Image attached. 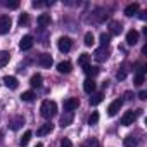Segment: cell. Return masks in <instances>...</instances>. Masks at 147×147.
Here are the masks:
<instances>
[{
  "label": "cell",
  "mask_w": 147,
  "mask_h": 147,
  "mask_svg": "<svg viewBox=\"0 0 147 147\" xmlns=\"http://www.w3.org/2000/svg\"><path fill=\"white\" fill-rule=\"evenodd\" d=\"M40 113H42V116H43L45 119H50V118H54L55 113H57V104H55L54 100H43L42 106H40Z\"/></svg>",
  "instance_id": "obj_1"
},
{
  "label": "cell",
  "mask_w": 147,
  "mask_h": 147,
  "mask_svg": "<svg viewBox=\"0 0 147 147\" xmlns=\"http://www.w3.org/2000/svg\"><path fill=\"white\" fill-rule=\"evenodd\" d=\"M138 118V111H126L123 116H121V125L123 126H130L135 123V119Z\"/></svg>",
  "instance_id": "obj_2"
},
{
  "label": "cell",
  "mask_w": 147,
  "mask_h": 147,
  "mask_svg": "<svg viewBox=\"0 0 147 147\" xmlns=\"http://www.w3.org/2000/svg\"><path fill=\"white\" fill-rule=\"evenodd\" d=\"M11 26H12L11 16H0V35L9 33L11 31Z\"/></svg>",
  "instance_id": "obj_3"
},
{
  "label": "cell",
  "mask_w": 147,
  "mask_h": 147,
  "mask_svg": "<svg viewBox=\"0 0 147 147\" xmlns=\"http://www.w3.org/2000/svg\"><path fill=\"white\" fill-rule=\"evenodd\" d=\"M107 57H109V49H107V47H99V49H95V52H94V59H95V61L104 62Z\"/></svg>",
  "instance_id": "obj_4"
},
{
  "label": "cell",
  "mask_w": 147,
  "mask_h": 147,
  "mask_svg": "<svg viewBox=\"0 0 147 147\" xmlns=\"http://www.w3.org/2000/svg\"><path fill=\"white\" fill-rule=\"evenodd\" d=\"M78 106H80L78 97H69V99L64 100V109H66L67 113H73L75 109H78Z\"/></svg>",
  "instance_id": "obj_5"
},
{
  "label": "cell",
  "mask_w": 147,
  "mask_h": 147,
  "mask_svg": "<svg viewBox=\"0 0 147 147\" xmlns=\"http://www.w3.org/2000/svg\"><path fill=\"white\" fill-rule=\"evenodd\" d=\"M57 47H59V50H61V52H69V50H71V47H73V42H71V38L62 36V38H59Z\"/></svg>",
  "instance_id": "obj_6"
},
{
  "label": "cell",
  "mask_w": 147,
  "mask_h": 147,
  "mask_svg": "<svg viewBox=\"0 0 147 147\" xmlns=\"http://www.w3.org/2000/svg\"><path fill=\"white\" fill-rule=\"evenodd\" d=\"M33 42H35V38H33L31 35H24V36L21 38V42H19V49H21V50H30V49L33 47Z\"/></svg>",
  "instance_id": "obj_7"
},
{
  "label": "cell",
  "mask_w": 147,
  "mask_h": 147,
  "mask_svg": "<svg viewBox=\"0 0 147 147\" xmlns=\"http://www.w3.org/2000/svg\"><path fill=\"white\" fill-rule=\"evenodd\" d=\"M121 106H123V100H121V99L113 100V102L109 104V107H107V114H109V116H116L118 111L121 109Z\"/></svg>",
  "instance_id": "obj_8"
},
{
  "label": "cell",
  "mask_w": 147,
  "mask_h": 147,
  "mask_svg": "<svg viewBox=\"0 0 147 147\" xmlns=\"http://www.w3.org/2000/svg\"><path fill=\"white\" fill-rule=\"evenodd\" d=\"M126 43L128 45H137L138 43V31L137 30H130L126 33Z\"/></svg>",
  "instance_id": "obj_9"
},
{
  "label": "cell",
  "mask_w": 147,
  "mask_h": 147,
  "mask_svg": "<svg viewBox=\"0 0 147 147\" xmlns=\"http://www.w3.org/2000/svg\"><path fill=\"white\" fill-rule=\"evenodd\" d=\"M71 62L69 61H62V62H59L57 64V71L61 73V75H67V73H71Z\"/></svg>",
  "instance_id": "obj_10"
},
{
  "label": "cell",
  "mask_w": 147,
  "mask_h": 147,
  "mask_svg": "<svg viewBox=\"0 0 147 147\" xmlns=\"http://www.w3.org/2000/svg\"><path fill=\"white\" fill-rule=\"evenodd\" d=\"M73 119H75V114L66 111V113L61 116V126H62V128H64V126H69V125L73 123Z\"/></svg>",
  "instance_id": "obj_11"
},
{
  "label": "cell",
  "mask_w": 147,
  "mask_h": 147,
  "mask_svg": "<svg viewBox=\"0 0 147 147\" xmlns=\"http://www.w3.org/2000/svg\"><path fill=\"white\" fill-rule=\"evenodd\" d=\"M83 71H85V75H87L90 80H94V78L99 75V71H100V69H99L97 66H90V64H88L87 67H83Z\"/></svg>",
  "instance_id": "obj_12"
},
{
  "label": "cell",
  "mask_w": 147,
  "mask_h": 147,
  "mask_svg": "<svg viewBox=\"0 0 147 147\" xmlns=\"http://www.w3.org/2000/svg\"><path fill=\"white\" fill-rule=\"evenodd\" d=\"M21 125H24V118H23V116H14V118L9 121V126H11L12 130H19Z\"/></svg>",
  "instance_id": "obj_13"
},
{
  "label": "cell",
  "mask_w": 147,
  "mask_h": 147,
  "mask_svg": "<svg viewBox=\"0 0 147 147\" xmlns=\"http://www.w3.org/2000/svg\"><path fill=\"white\" fill-rule=\"evenodd\" d=\"M52 130H54V125H52V123L49 121V123H45V125H42V126H40V128L36 130V135H38V137H43V135H47V133H50Z\"/></svg>",
  "instance_id": "obj_14"
},
{
  "label": "cell",
  "mask_w": 147,
  "mask_h": 147,
  "mask_svg": "<svg viewBox=\"0 0 147 147\" xmlns=\"http://www.w3.org/2000/svg\"><path fill=\"white\" fill-rule=\"evenodd\" d=\"M38 62H40V66H43V67H50L54 61H52V55H50V54H42L40 59H38Z\"/></svg>",
  "instance_id": "obj_15"
},
{
  "label": "cell",
  "mask_w": 147,
  "mask_h": 147,
  "mask_svg": "<svg viewBox=\"0 0 147 147\" xmlns=\"http://www.w3.org/2000/svg\"><path fill=\"white\" fill-rule=\"evenodd\" d=\"M4 83H5V87L11 88V90H16L18 85H19V82H18L14 76H5V78H4Z\"/></svg>",
  "instance_id": "obj_16"
},
{
  "label": "cell",
  "mask_w": 147,
  "mask_h": 147,
  "mask_svg": "<svg viewBox=\"0 0 147 147\" xmlns=\"http://www.w3.org/2000/svg\"><path fill=\"white\" fill-rule=\"evenodd\" d=\"M50 23H52V19H50L49 14H40V16H38V24H40V28H47V26H50Z\"/></svg>",
  "instance_id": "obj_17"
},
{
  "label": "cell",
  "mask_w": 147,
  "mask_h": 147,
  "mask_svg": "<svg viewBox=\"0 0 147 147\" xmlns=\"http://www.w3.org/2000/svg\"><path fill=\"white\" fill-rule=\"evenodd\" d=\"M109 28H111V33H109V35H119V33L123 31V26H121V23H118V21H111V23H109Z\"/></svg>",
  "instance_id": "obj_18"
},
{
  "label": "cell",
  "mask_w": 147,
  "mask_h": 147,
  "mask_svg": "<svg viewBox=\"0 0 147 147\" xmlns=\"http://www.w3.org/2000/svg\"><path fill=\"white\" fill-rule=\"evenodd\" d=\"M83 90H85L87 94H94V92H95V82L90 80V78H87V80L83 82Z\"/></svg>",
  "instance_id": "obj_19"
},
{
  "label": "cell",
  "mask_w": 147,
  "mask_h": 147,
  "mask_svg": "<svg viewBox=\"0 0 147 147\" xmlns=\"http://www.w3.org/2000/svg\"><path fill=\"white\" fill-rule=\"evenodd\" d=\"M138 12V4H130V5H126V9H125V16H128V18H131L133 14H137Z\"/></svg>",
  "instance_id": "obj_20"
},
{
  "label": "cell",
  "mask_w": 147,
  "mask_h": 147,
  "mask_svg": "<svg viewBox=\"0 0 147 147\" xmlns=\"http://www.w3.org/2000/svg\"><path fill=\"white\" fill-rule=\"evenodd\" d=\"M102 99H104L102 92H95V94H92V97H90V104H92V106H97V104L102 102Z\"/></svg>",
  "instance_id": "obj_21"
},
{
  "label": "cell",
  "mask_w": 147,
  "mask_h": 147,
  "mask_svg": "<svg viewBox=\"0 0 147 147\" xmlns=\"http://www.w3.org/2000/svg\"><path fill=\"white\" fill-rule=\"evenodd\" d=\"M137 144H138V138L133 135H128L125 138V147H137Z\"/></svg>",
  "instance_id": "obj_22"
},
{
  "label": "cell",
  "mask_w": 147,
  "mask_h": 147,
  "mask_svg": "<svg viewBox=\"0 0 147 147\" xmlns=\"http://www.w3.org/2000/svg\"><path fill=\"white\" fill-rule=\"evenodd\" d=\"M78 64H80L82 67H87V66L90 64V55H88V54H82V55L78 57Z\"/></svg>",
  "instance_id": "obj_23"
},
{
  "label": "cell",
  "mask_w": 147,
  "mask_h": 147,
  "mask_svg": "<svg viewBox=\"0 0 147 147\" xmlns=\"http://www.w3.org/2000/svg\"><path fill=\"white\" fill-rule=\"evenodd\" d=\"M9 59H11V54H9V52H5V50L0 52V67H4V66L9 62Z\"/></svg>",
  "instance_id": "obj_24"
},
{
  "label": "cell",
  "mask_w": 147,
  "mask_h": 147,
  "mask_svg": "<svg viewBox=\"0 0 147 147\" xmlns=\"http://www.w3.org/2000/svg\"><path fill=\"white\" fill-rule=\"evenodd\" d=\"M30 85H31L33 88H35V87L38 88V87L42 85V75H33V76H31V80H30Z\"/></svg>",
  "instance_id": "obj_25"
},
{
  "label": "cell",
  "mask_w": 147,
  "mask_h": 147,
  "mask_svg": "<svg viewBox=\"0 0 147 147\" xmlns=\"http://www.w3.org/2000/svg\"><path fill=\"white\" fill-rule=\"evenodd\" d=\"M31 135H33V133H31L30 130H28V131H24V135H23V138L19 140V145H21V147H26V145H28V142L31 140Z\"/></svg>",
  "instance_id": "obj_26"
},
{
  "label": "cell",
  "mask_w": 147,
  "mask_h": 147,
  "mask_svg": "<svg viewBox=\"0 0 147 147\" xmlns=\"http://www.w3.org/2000/svg\"><path fill=\"white\" fill-rule=\"evenodd\" d=\"M144 73H145V69L140 67L138 73H137V76H135V85H137V87H140V85L144 83Z\"/></svg>",
  "instance_id": "obj_27"
},
{
  "label": "cell",
  "mask_w": 147,
  "mask_h": 147,
  "mask_svg": "<svg viewBox=\"0 0 147 147\" xmlns=\"http://www.w3.org/2000/svg\"><path fill=\"white\" fill-rule=\"evenodd\" d=\"M111 42V35L109 33H100V47H107Z\"/></svg>",
  "instance_id": "obj_28"
},
{
  "label": "cell",
  "mask_w": 147,
  "mask_h": 147,
  "mask_svg": "<svg viewBox=\"0 0 147 147\" xmlns=\"http://www.w3.org/2000/svg\"><path fill=\"white\" fill-rule=\"evenodd\" d=\"M82 147H99V140L97 138H88L82 144Z\"/></svg>",
  "instance_id": "obj_29"
},
{
  "label": "cell",
  "mask_w": 147,
  "mask_h": 147,
  "mask_svg": "<svg viewBox=\"0 0 147 147\" xmlns=\"http://www.w3.org/2000/svg\"><path fill=\"white\" fill-rule=\"evenodd\" d=\"M21 99H23L24 102H31V100L35 99V94H33L31 90H28V92H23V95H21Z\"/></svg>",
  "instance_id": "obj_30"
},
{
  "label": "cell",
  "mask_w": 147,
  "mask_h": 147,
  "mask_svg": "<svg viewBox=\"0 0 147 147\" xmlns=\"http://www.w3.org/2000/svg\"><path fill=\"white\" fill-rule=\"evenodd\" d=\"M94 42H95L94 33H87V35H85V45H87V47H92V45H94Z\"/></svg>",
  "instance_id": "obj_31"
},
{
  "label": "cell",
  "mask_w": 147,
  "mask_h": 147,
  "mask_svg": "<svg viewBox=\"0 0 147 147\" xmlns=\"http://www.w3.org/2000/svg\"><path fill=\"white\" fill-rule=\"evenodd\" d=\"M97 121H99V113H92V116L88 118V123L90 125H95Z\"/></svg>",
  "instance_id": "obj_32"
},
{
  "label": "cell",
  "mask_w": 147,
  "mask_h": 147,
  "mask_svg": "<svg viewBox=\"0 0 147 147\" xmlns=\"http://www.w3.org/2000/svg\"><path fill=\"white\" fill-rule=\"evenodd\" d=\"M26 23H28V14H26V12H23V14L19 16V24L23 26V24H26Z\"/></svg>",
  "instance_id": "obj_33"
},
{
  "label": "cell",
  "mask_w": 147,
  "mask_h": 147,
  "mask_svg": "<svg viewBox=\"0 0 147 147\" xmlns=\"http://www.w3.org/2000/svg\"><path fill=\"white\" fill-rule=\"evenodd\" d=\"M7 7L9 9H18L19 7V2H18V0H11V2H7Z\"/></svg>",
  "instance_id": "obj_34"
},
{
  "label": "cell",
  "mask_w": 147,
  "mask_h": 147,
  "mask_svg": "<svg viewBox=\"0 0 147 147\" xmlns=\"http://www.w3.org/2000/svg\"><path fill=\"white\" fill-rule=\"evenodd\" d=\"M116 78H118V80H125V78H126V69H121V71H118Z\"/></svg>",
  "instance_id": "obj_35"
},
{
  "label": "cell",
  "mask_w": 147,
  "mask_h": 147,
  "mask_svg": "<svg viewBox=\"0 0 147 147\" xmlns=\"http://www.w3.org/2000/svg\"><path fill=\"white\" fill-rule=\"evenodd\" d=\"M61 147H73V144H71V140H69V138H62Z\"/></svg>",
  "instance_id": "obj_36"
},
{
  "label": "cell",
  "mask_w": 147,
  "mask_h": 147,
  "mask_svg": "<svg viewBox=\"0 0 147 147\" xmlns=\"http://www.w3.org/2000/svg\"><path fill=\"white\" fill-rule=\"evenodd\" d=\"M138 99H140V100H145V99H147V92H145V90H142V92L138 94Z\"/></svg>",
  "instance_id": "obj_37"
},
{
  "label": "cell",
  "mask_w": 147,
  "mask_h": 147,
  "mask_svg": "<svg viewBox=\"0 0 147 147\" xmlns=\"http://www.w3.org/2000/svg\"><path fill=\"white\" fill-rule=\"evenodd\" d=\"M42 5H43L42 2H33V7H42Z\"/></svg>",
  "instance_id": "obj_38"
},
{
  "label": "cell",
  "mask_w": 147,
  "mask_h": 147,
  "mask_svg": "<svg viewBox=\"0 0 147 147\" xmlns=\"http://www.w3.org/2000/svg\"><path fill=\"white\" fill-rule=\"evenodd\" d=\"M145 14H147V12H140V19H142V21H144V19H145V18H147V16H145Z\"/></svg>",
  "instance_id": "obj_39"
},
{
  "label": "cell",
  "mask_w": 147,
  "mask_h": 147,
  "mask_svg": "<svg viewBox=\"0 0 147 147\" xmlns=\"http://www.w3.org/2000/svg\"><path fill=\"white\" fill-rule=\"evenodd\" d=\"M35 147H43V145H42V144H36V145H35Z\"/></svg>",
  "instance_id": "obj_40"
}]
</instances>
